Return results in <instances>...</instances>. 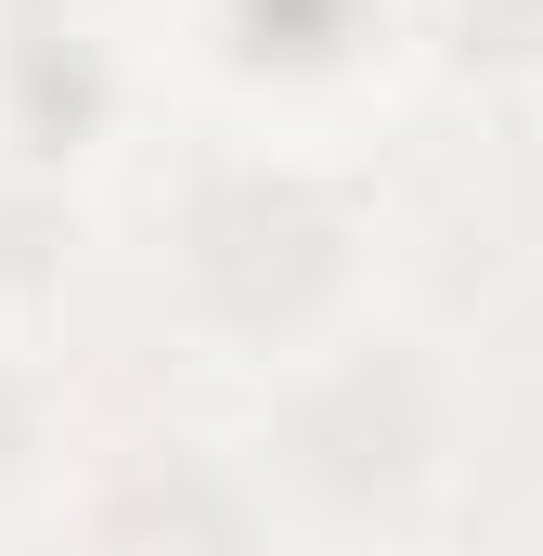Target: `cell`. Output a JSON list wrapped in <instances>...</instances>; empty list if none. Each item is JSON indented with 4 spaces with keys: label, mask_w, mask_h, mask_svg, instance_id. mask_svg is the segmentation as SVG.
Returning <instances> with one entry per match:
<instances>
[]
</instances>
